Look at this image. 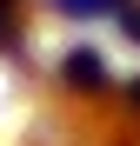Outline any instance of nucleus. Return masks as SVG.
<instances>
[{
    "label": "nucleus",
    "mask_w": 140,
    "mask_h": 146,
    "mask_svg": "<svg viewBox=\"0 0 140 146\" xmlns=\"http://www.w3.org/2000/svg\"><path fill=\"white\" fill-rule=\"evenodd\" d=\"M133 100H140V86H133Z\"/></svg>",
    "instance_id": "5"
},
{
    "label": "nucleus",
    "mask_w": 140,
    "mask_h": 146,
    "mask_svg": "<svg viewBox=\"0 0 140 146\" xmlns=\"http://www.w3.org/2000/svg\"><path fill=\"white\" fill-rule=\"evenodd\" d=\"M60 7H67V13H93L100 0H60Z\"/></svg>",
    "instance_id": "4"
},
{
    "label": "nucleus",
    "mask_w": 140,
    "mask_h": 146,
    "mask_svg": "<svg viewBox=\"0 0 140 146\" xmlns=\"http://www.w3.org/2000/svg\"><path fill=\"white\" fill-rule=\"evenodd\" d=\"M67 80H74V86H100V60H93V53H74V60H67Z\"/></svg>",
    "instance_id": "1"
},
{
    "label": "nucleus",
    "mask_w": 140,
    "mask_h": 146,
    "mask_svg": "<svg viewBox=\"0 0 140 146\" xmlns=\"http://www.w3.org/2000/svg\"><path fill=\"white\" fill-rule=\"evenodd\" d=\"M120 33H127V40H140V7H133V0L120 7Z\"/></svg>",
    "instance_id": "2"
},
{
    "label": "nucleus",
    "mask_w": 140,
    "mask_h": 146,
    "mask_svg": "<svg viewBox=\"0 0 140 146\" xmlns=\"http://www.w3.org/2000/svg\"><path fill=\"white\" fill-rule=\"evenodd\" d=\"M7 27H13V0H0V46H7Z\"/></svg>",
    "instance_id": "3"
}]
</instances>
